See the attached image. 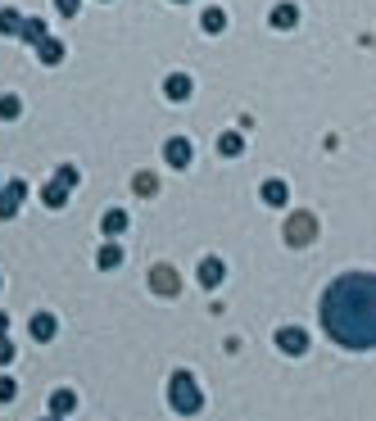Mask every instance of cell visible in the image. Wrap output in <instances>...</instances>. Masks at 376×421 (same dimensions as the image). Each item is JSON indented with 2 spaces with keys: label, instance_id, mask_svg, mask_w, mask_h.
Returning <instances> with one entry per match:
<instances>
[{
  "label": "cell",
  "instance_id": "1",
  "mask_svg": "<svg viewBox=\"0 0 376 421\" xmlns=\"http://www.w3.org/2000/svg\"><path fill=\"white\" fill-rule=\"evenodd\" d=\"M322 327L344 349H376V276L349 272L322 294Z\"/></svg>",
  "mask_w": 376,
  "mask_h": 421
},
{
  "label": "cell",
  "instance_id": "2",
  "mask_svg": "<svg viewBox=\"0 0 376 421\" xmlns=\"http://www.w3.org/2000/svg\"><path fill=\"white\" fill-rule=\"evenodd\" d=\"M172 408H177V413H195L200 408V385L190 380V371H177V376H172Z\"/></svg>",
  "mask_w": 376,
  "mask_h": 421
},
{
  "label": "cell",
  "instance_id": "3",
  "mask_svg": "<svg viewBox=\"0 0 376 421\" xmlns=\"http://www.w3.org/2000/svg\"><path fill=\"white\" fill-rule=\"evenodd\" d=\"M313 236H317V222L308 213H295L291 222H286V241H291V245H308Z\"/></svg>",
  "mask_w": 376,
  "mask_h": 421
},
{
  "label": "cell",
  "instance_id": "4",
  "mask_svg": "<svg viewBox=\"0 0 376 421\" xmlns=\"http://www.w3.org/2000/svg\"><path fill=\"white\" fill-rule=\"evenodd\" d=\"M23 195H27L23 181H5V186H0V217H14L18 204H23Z\"/></svg>",
  "mask_w": 376,
  "mask_h": 421
},
{
  "label": "cell",
  "instance_id": "5",
  "mask_svg": "<svg viewBox=\"0 0 376 421\" xmlns=\"http://www.w3.org/2000/svg\"><path fill=\"white\" fill-rule=\"evenodd\" d=\"M150 285L159 294H177V272H172V267H154V272H150Z\"/></svg>",
  "mask_w": 376,
  "mask_h": 421
},
{
  "label": "cell",
  "instance_id": "6",
  "mask_svg": "<svg viewBox=\"0 0 376 421\" xmlns=\"http://www.w3.org/2000/svg\"><path fill=\"white\" fill-rule=\"evenodd\" d=\"M277 344H281L286 353H304L308 349V336H304V331H295V327H286L281 336H277Z\"/></svg>",
  "mask_w": 376,
  "mask_h": 421
},
{
  "label": "cell",
  "instance_id": "7",
  "mask_svg": "<svg viewBox=\"0 0 376 421\" xmlns=\"http://www.w3.org/2000/svg\"><path fill=\"white\" fill-rule=\"evenodd\" d=\"M163 155H168V164H172V168H186V164H190V145H186L181 136H172Z\"/></svg>",
  "mask_w": 376,
  "mask_h": 421
},
{
  "label": "cell",
  "instance_id": "8",
  "mask_svg": "<svg viewBox=\"0 0 376 421\" xmlns=\"http://www.w3.org/2000/svg\"><path fill=\"white\" fill-rule=\"evenodd\" d=\"M163 91H168V100H186V95H190V78H186V73H172Z\"/></svg>",
  "mask_w": 376,
  "mask_h": 421
},
{
  "label": "cell",
  "instance_id": "9",
  "mask_svg": "<svg viewBox=\"0 0 376 421\" xmlns=\"http://www.w3.org/2000/svg\"><path fill=\"white\" fill-rule=\"evenodd\" d=\"M0 32L5 36H23V18H18V9H0Z\"/></svg>",
  "mask_w": 376,
  "mask_h": 421
},
{
  "label": "cell",
  "instance_id": "10",
  "mask_svg": "<svg viewBox=\"0 0 376 421\" xmlns=\"http://www.w3.org/2000/svg\"><path fill=\"white\" fill-rule=\"evenodd\" d=\"M41 199H46V204H50V208H60L64 199H69V186H64V181H50V186L41 190Z\"/></svg>",
  "mask_w": 376,
  "mask_h": 421
},
{
  "label": "cell",
  "instance_id": "11",
  "mask_svg": "<svg viewBox=\"0 0 376 421\" xmlns=\"http://www.w3.org/2000/svg\"><path fill=\"white\" fill-rule=\"evenodd\" d=\"M36 55H41V64H60V59H64V45H60V41H50V36H46V41L36 45Z\"/></svg>",
  "mask_w": 376,
  "mask_h": 421
},
{
  "label": "cell",
  "instance_id": "12",
  "mask_svg": "<svg viewBox=\"0 0 376 421\" xmlns=\"http://www.w3.org/2000/svg\"><path fill=\"white\" fill-rule=\"evenodd\" d=\"M32 336L36 340H50L55 336V317H50V313H36V317H32Z\"/></svg>",
  "mask_w": 376,
  "mask_h": 421
},
{
  "label": "cell",
  "instance_id": "13",
  "mask_svg": "<svg viewBox=\"0 0 376 421\" xmlns=\"http://www.w3.org/2000/svg\"><path fill=\"white\" fill-rule=\"evenodd\" d=\"M123 227H127V213H123V208H109V213H104V236H118Z\"/></svg>",
  "mask_w": 376,
  "mask_h": 421
},
{
  "label": "cell",
  "instance_id": "14",
  "mask_svg": "<svg viewBox=\"0 0 376 421\" xmlns=\"http://www.w3.org/2000/svg\"><path fill=\"white\" fill-rule=\"evenodd\" d=\"M23 41H32V45L46 41V23H41V18H27V23H23Z\"/></svg>",
  "mask_w": 376,
  "mask_h": 421
},
{
  "label": "cell",
  "instance_id": "15",
  "mask_svg": "<svg viewBox=\"0 0 376 421\" xmlns=\"http://www.w3.org/2000/svg\"><path fill=\"white\" fill-rule=\"evenodd\" d=\"M295 18H300V9H295V5H277L272 9V23L277 27H295Z\"/></svg>",
  "mask_w": 376,
  "mask_h": 421
},
{
  "label": "cell",
  "instance_id": "16",
  "mask_svg": "<svg viewBox=\"0 0 376 421\" xmlns=\"http://www.w3.org/2000/svg\"><path fill=\"white\" fill-rule=\"evenodd\" d=\"M200 281H204V285H218V281H223V263H218V258H209V263L200 267Z\"/></svg>",
  "mask_w": 376,
  "mask_h": 421
},
{
  "label": "cell",
  "instance_id": "17",
  "mask_svg": "<svg viewBox=\"0 0 376 421\" xmlns=\"http://www.w3.org/2000/svg\"><path fill=\"white\" fill-rule=\"evenodd\" d=\"M263 199L267 204H286V181H263Z\"/></svg>",
  "mask_w": 376,
  "mask_h": 421
},
{
  "label": "cell",
  "instance_id": "18",
  "mask_svg": "<svg viewBox=\"0 0 376 421\" xmlns=\"http://www.w3.org/2000/svg\"><path fill=\"white\" fill-rule=\"evenodd\" d=\"M18 113H23L18 95H0V118H18Z\"/></svg>",
  "mask_w": 376,
  "mask_h": 421
},
{
  "label": "cell",
  "instance_id": "19",
  "mask_svg": "<svg viewBox=\"0 0 376 421\" xmlns=\"http://www.w3.org/2000/svg\"><path fill=\"white\" fill-rule=\"evenodd\" d=\"M223 27H227V14L223 9H209L204 14V32H223Z\"/></svg>",
  "mask_w": 376,
  "mask_h": 421
},
{
  "label": "cell",
  "instance_id": "20",
  "mask_svg": "<svg viewBox=\"0 0 376 421\" xmlns=\"http://www.w3.org/2000/svg\"><path fill=\"white\" fill-rule=\"evenodd\" d=\"M218 150H223V155H240V150H245V145H240V136H236V131H223V141H218Z\"/></svg>",
  "mask_w": 376,
  "mask_h": 421
},
{
  "label": "cell",
  "instance_id": "21",
  "mask_svg": "<svg viewBox=\"0 0 376 421\" xmlns=\"http://www.w3.org/2000/svg\"><path fill=\"white\" fill-rule=\"evenodd\" d=\"M154 190H159L154 172H137V195H154Z\"/></svg>",
  "mask_w": 376,
  "mask_h": 421
},
{
  "label": "cell",
  "instance_id": "22",
  "mask_svg": "<svg viewBox=\"0 0 376 421\" xmlns=\"http://www.w3.org/2000/svg\"><path fill=\"white\" fill-rule=\"evenodd\" d=\"M73 408V390H60V394L50 399V413H69Z\"/></svg>",
  "mask_w": 376,
  "mask_h": 421
},
{
  "label": "cell",
  "instance_id": "23",
  "mask_svg": "<svg viewBox=\"0 0 376 421\" xmlns=\"http://www.w3.org/2000/svg\"><path fill=\"white\" fill-rule=\"evenodd\" d=\"M118 245H104V250H100V267H118Z\"/></svg>",
  "mask_w": 376,
  "mask_h": 421
},
{
  "label": "cell",
  "instance_id": "24",
  "mask_svg": "<svg viewBox=\"0 0 376 421\" xmlns=\"http://www.w3.org/2000/svg\"><path fill=\"white\" fill-rule=\"evenodd\" d=\"M55 181H64V186H77V168H69V164H64L60 172H55Z\"/></svg>",
  "mask_w": 376,
  "mask_h": 421
},
{
  "label": "cell",
  "instance_id": "25",
  "mask_svg": "<svg viewBox=\"0 0 376 421\" xmlns=\"http://www.w3.org/2000/svg\"><path fill=\"white\" fill-rule=\"evenodd\" d=\"M55 5H60V14H69V18H73V14H77V5H82V0H55Z\"/></svg>",
  "mask_w": 376,
  "mask_h": 421
},
{
  "label": "cell",
  "instance_id": "26",
  "mask_svg": "<svg viewBox=\"0 0 376 421\" xmlns=\"http://www.w3.org/2000/svg\"><path fill=\"white\" fill-rule=\"evenodd\" d=\"M0 399H14V380L9 376H0Z\"/></svg>",
  "mask_w": 376,
  "mask_h": 421
},
{
  "label": "cell",
  "instance_id": "27",
  "mask_svg": "<svg viewBox=\"0 0 376 421\" xmlns=\"http://www.w3.org/2000/svg\"><path fill=\"white\" fill-rule=\"evenodd\" d=\"M9 358H14V344H9L5 336H0V362H9Z\"/></svg>",
  "mask_w": 376,
  "mask_h": 421
},
{
  "label": "cell",
  "instance_id": "28",
  "mask_svg": "<svg viewBox=\"0 0 376 421\" xmlns=\"http://www.w3.org/2000/svg\"><path fill=\"white\" fill-rule=\"evenodd\" d=\"M5 327H9V322H5V313H0V336H5Z\"/></svg>",
  "mask_w": 376,
  "mask_h": 421
},
{
  "label": "cell",
  "instance_id": "29",
  "mask_svg": "<svg viewBox=\"0 0 376 421\" xmlns=\"http://www.w3.org/2000/svg\"><path fill=\"white\" fill-rule=\"evenodd\" d=\"M50 421H55V417H50Z\"/></svg>",
  "mask_w": 376,
  "mask_h": 421
}]
</instances>
